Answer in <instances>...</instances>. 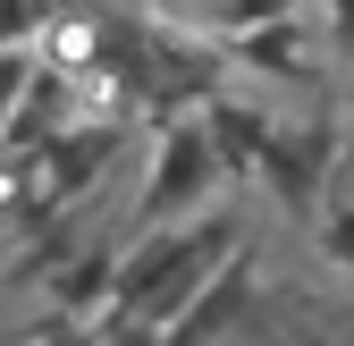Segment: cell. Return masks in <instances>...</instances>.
Masks as SVG:
<instances>
[{"label":"cell","mask_w":354,"mask_h":346,"mask_svg":"<svg viewBox=\"0 0 354 346\" xmlns=\"http://www.w3.org/2000/svg\"><path fill=\"white\" fill-rule=\"evenodd\" d=\"M245 253V220L236 211H203V220H186L177 237H152L136 262H118V295H110V321H169L186 313L203 279H219Z\"/></svg>","instance_id":"6da1fadb"},{"label":"cell","mask_w":354,"mask_h":346,"mask_svg":"<svg viewBox=\"0 0 354 346\" xmlns=\"http://www.w3.org/2000/svg\"><path fill=\"white\" fill-rule=\"evenodd\" d=\"M118 127H68L59 144H42V152H26L17 169H9V186H17V220H51V211H68V203H84L93 194V178L118 161Z\"/></svg>","instance_id":"7a4b0ae2"},{"label":"cell","mask_w":354,"mask_h":346,"mask_svg":"<svg viewBox=\"0 0 354 346\" xmlns=\"http://www.w3.org/2000/svg\"><path fill=\"white\" fill-rule=\"evenodd\" d=\"M219 186H228V161H219L211 127H203L194 110L169 118V127H160V152H152V178H144V220L160 228L169 211H194V203H211Z\"/></svg>","instance_id":"3957f363"},{"label":"cell","mask_w":354,"mask_h":346,"mask_svg":"<svg viewBox=\"0 0 354 346\" xmlns=\"http://www.w3.org/2000/svg\"><path fill=\"white\" fill-rule=\"evenodd\" d=\"M261 178L279 186V203H313L321 178H337V136H329V118H313V127H279L270 152H261Z\"/></svg>","instance_id":"277c9868"},{"label":"cell","mask_w":354,"mask_h":346,"mask_svg":"<svg viewBox=\"0 0 354 346\" xmlns=\"http://www.w3.org/2000/svg\"><path fill=\"white\" fill-rule=\"evenodd\" d=\"M245 304H253V253H236V262L219 271V287H203L194 304L169 321V338H160V346H211V338H228Z\"/></svg>","instance_id":"5b68a950"},{"label":"cell","mask_w":354,"mask_h":346,"mask_svg":"<svg viewBox=\"0 0 354 346\" xmlns=\"http://www.w3.org/2000/svg\"><path fill=\"white\" fill-rule=\"evenodd\" d=\"M194 118L211 127V144H219V161H228V178H236V169H261V152H270V136H279V127L261 118V110H245V102H219V93H211Z\"/></svg>","instance_id":"8992f818"},{"label":"cell","mask_w":354,"mask_h":346,"mask_svg":"<svg viewBox=\"0 0 354 346\" xmlns=\"http://www.w3.org/2000/svg\"><path fill=\"white\" fill-rule=\"evenodd\" d=\"M236 51H245V68H261V76H313V42H304V26H295V17L245 34Z\"/></svg>","instance_id":"52a82bcc"},{"label":"cell","mask_w":354,"mask_h":346,"mask_svg":"<svg viewBox=\"0 0 354 346\" xmlns=\"http://www.w3.org/2000/svg\"><path fill=\"white\" fill-rule=\"evenodd\" d=\"M51 295H59V313H93L102 295H118V253H110V245H93L76 271H59V279H51Z\"/></svg>","instance_id":"ba28073f"},{"label":"cell","mask_w":354,"mask_h":346,"mask_svg":"<svg viewBox=\"0 0 354 346\" xmlns=\"http://www.w3.org/2000/svg\"><path fill=\"white\" fill-rule=\"evenodd\" d=\"M177 9H194L203 26H219V34H261V26H279V17H295V0H177Z\"/></svg>","instance_id":"9c48e42d"},{"label":"cell","mask_w":354,"mask_h":346,"mask_svg":"<svg viewBox=\"0 0 354 346\" xmlns=\"http://www.w3.org/2000/svg\"><path fill=\"white\" fill-rule=\"evenodd\" d=\"M34 76H42V60H34V42H0V136H9V118H17V102L34 93Z\"/></svg>","instance_id":"30bf717a"},{"label":"cell","mask_w":354,"mask_h":346,"mask_svg":"<svg viewBox=\"0 0 354 346\" xmlns=\"http://www.w3.org/2000/svg\"><path fill=\"white\" fill-rule=\"evenodd\" d=\"M42 17H51V0H0V42H26Z\"/></svg>","instance_id":"8fae6325"},{"label":"cell","mask_w":354,"mask_h":346,"mask_svg":"<svg viewBox=\"0 0 354 346\" xmlns=\"http://www.w3.org/2000/svg\"><path fill=\"white\" fill-rule=\"evenodd\" d=\"M329 253H337V271L354 279V203H346L337 220H329Z\"/></svg>","instance_id":"7c38bea8"},{"label":"cell","mask_w":354,"mask_h":346,"mask_svg":"<svg viewBox=\"0 0 354 346\" xmlns=\"http://www.w3.org/2000/svg\"><path fill=\"white\" fill-rule=\"evenodd\" d=\"M329 34H337V60H354V0H329Z\"/></svg>","instance_id":"4fadbf2b"},{"label":"cell","mask_w":354,"mask_h":346,"mask_svg":"<svg viewBox=\"0 0 354 346\" xmlns=\"http://www.w3.org/2000/svg\"><path fill=\"white\" fill-rule=\"evenodd\" d=\"M102 329H51V338H42V346H93Z\"/></svg>","instance_id":"5bb4252c"},{"label":"cell","mask_w":354,"mask_h":346,"mask_svg":"<svg viewBox=\"0 0 354 346\" xmlns=\"http://www.w3.org/2000/svg\"><path fill=\"white\" fill-rule=\"evenodd\" d=\"M337 178H346V186H354V136H346V144H337Z\"/></svg>","instance_id":"9a60e30c"}]
</instances>
